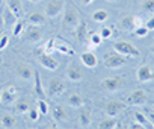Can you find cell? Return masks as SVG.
I'll return each instance as SVG.
<instances>
[{
  "mask_svg": "<svg viewBox=\"0 0 154 129\" xmlns=\"http://www.w3.org/2000/svg\"><path fill=\"white\" fill-rule=\"evenodd\" d=\"M145 115H146V118H148V121H149L151 127H154V111H146V112H145Z\"/></svg>",
  "mask_w": 154,
  "mask_h": 129,
  "instance_id": "ab89813d",
  "label": "cell"
},
{
  "mask_svg": "<svg viewBox=\"0 0 154 129\" xmlns=\"http://www.w3.org/2000/svg\"><path fill=\"white\" fill-rule=\"evenodd\" d=\"M24 27H26V21L23 18H17L15 23H14V27H12V35L14 37H20L23 34Z\"/></svg>",
  "mask_w": 154,
  "mask_h": 129,
  "instance_id": "d4e9b609",
  "label": "cell"
},
{
  "mask_svg": "<svg viewBox=\"0 0 154 129\" xmlns=\"http://www.w3.org/2000/svg\"><path fill=\"white\" fill-rule=\"evenodd\" d=\"M136 76H137L139 82H149V81L154 79V70L151 69V66H142L137 70Z\"/></svg>",
  "mask_w": 154,
  "mask_h": 129,
  "instance_id": "4fadbf2b",
  "label": "cell"
},
{
  "mask_svg": "<svg viewBox=\"0 0 154 129\" xmlns=\"http://www.w3.org/2000/svg\"><path fill=\"white\" fill-rule=\"evenodd\" d=\"M30 2H39V0H30Z\"/></svg>",
  "mask_w": 154,
  "mask_h": 129,
  "instance_id": "c3c4849f",
  "label": "cell"
},
{
  "mask_svg": "<svg viewBox=\"0 0 154 129\" xmlns=\"http://www.w3.org/2000/svg\"><path fill=\"white\" fill-rule=\"evenodd\" d=\"M127 59H128L127 56H124V55L116 52V53H109L106 56L104 64H106L107 69H119V67H122V66L127 64Z\"/></svg>",
  "mask_w": 154,
  "mask_h": 129,
  "instance_id": "3957f363",
  "label": "cell"
},
{
  "mask_svg": "<svg viewBox=\"0 0 154 129\" xmlns=\"http://www.w3.org/2000/svg\"><path fill=\"white\" fill-rule=\"evenodd\" d=\"M30 109V103L27 99H20V100H15V112L18 114H24V112H29Z\"/></svg>",
  "mask_w": 154,
  "mask_h": 129,
  "instance_id": "44dd1931",
  "label": "cell"
},
{
  "mask_svg": "<svg viewBox=\"0 0 154 129\" xmlns=\"http://www.w3.org/2000/svg\"><path fill=\"white\" fill-rule=\"evenodd\" d=\"M27 21H29V24H32V26H42V24L45 23V17H44V14H41V12H32V14H29Z\"/></svg>",
  "mask_w": 154,
  "mask_h": 129,
  "instance_id": "ffe728a7",
  "label": "cell"
},
{
  "mask_svg": "<svg viewBox=\"0 0 154 129\" xmlns=\"http://www.w3.org/2000/svg\"><path fill=\"white\" fill-rule=\"evenodd\" d=\"M113 49H115L118 53H121V55H124V56H127V58H136V56L140 55V52H139L133 44H130L128 41H118V43L113 44Z\"/></svg>",
  "mask_w": 154,
  "mask_h": 129,
  "instance_id": "7a4b0ae2",
  "label": "cell"
},
{
  "mask_svg": "<svg viewBox=\"0 0 154 129\" xmlns=\"http://www.w3.org/2000/svg\"><path fill=\"white\" fill-rule=\"evenodd\" d=\"M134 121L140 123L143 127H151V124H149V121H148L145 112H134Z\"/></svg>",
  "mask_w": 154,
  "mask_h": 129,
  "instance_id": "f1b7e54d",
  "label": "cell"
},
{
  "mask_svg": "<svg viewBox=\"0 0 154 129\" xmlns=\"http://www.w3.org/2000/svg\"><path fill=\"white\" fill-rule=\"evenodd\" d=\"M63 0H48V3L45 5V17L48 18H54L60 14L62 8H63Z\"/></svg>",
  "mask_w": 154,
  "mask_h": 129,
  "instance_id": "52a82bcc",
  "label": "cell"
},
{
  "mask_svg": "<svg viewBox=\"0 0 154 129\" xmlns=\"http://www.w3.org/2000/svg\"><path fill=\"white\" fill-rule=\"evenodd\" d=\"M8 44H9V37L8 35H2V37H0V50H3Z\"/></svg>",
  "mask_w": 154,
  "mask_h": 129,
  "instance_id": "74e56055",
  "label": "cell"
},
{
  "mask_svg": "<svg viewBox=\"0 0 154 129\" xmlns=\"http://www.w3.org/2000/svg\"><path fill=\"white\" fill-rule=\"evenodd\" d=\"M125 109V103L119 102V100H110L106 105V114L109 117H116L119 112H122Z\"/></svg>",
  "mask_w": 154,
  "mask_h": 129,
  "instance_id": "7c38bea8",
  "label": "cell"
},
{
  "mask_svg": "<svg viewBox=\"0 0 154 129\" xmlns=\"http://www.w3.org/2000/svg\"><path fill=\"white\" fill-rule=\"evenodd\" d=\"M148 102V96L143 90H134L131 94H128L127 100H125V105H130V106H140V105H145Z\"/></svg>",
  "mask_w": 154,
  "mask_h": 129,
  "instance_id": "277c9868",
  "label": "cell"
},
{
  "mask_svg": "<svg viewBox=\"0 0 154 129\" xmlns=\"http://www.w3.org/2000/svg\"><path fill=\"white\" fill-rule=\"evenodd\" d=\"M44 53H51L53 50H54V38H50L48 41H47V44L44 46Z\"/></svg>",
  "mask_w": 154,
  "mask_h": 129,
  "instance_id": "e575fe53",
  "label": "cell"
},
{
  "mask_svg": "<svg viewBox=\"0 0 154 129\" xmlns=\"http://www.w3.org/2000/svg\"><path fill=\"white\" fill-rule=\"evenodd\" d=\"M26 41H30V43H38V41H41L42 40V31L39 29V26H32L30 24V27L27 29V32H26Z\"/></svg>",
  "mask_w": 154,
  "mask_h": 129,
  "instance_id": "9a60e30c",
  "label": "cell"
},
{
  "mask_svg": "<svg viewBox=\"0 0 154 129\" xmlns=\"http://www.w3.org/2000/svg\"><path fill=\"white\" fill-rule=\"evenodd\" d=\"M101 87H103L104 90L110 91V93H113V91H119V90L124 87V81H122L121 78H107L106 81H103Z\"/></svg>",
  "mask_w": 154,
  "mask_h": 129,
  "instance_id": "30bf717a",
  "label": "cell"
},
{
  "mask_svg": "<svg viewBox=\"0 0 154 129\" xmlns=\"http://www.w3.org/2000/svg\"><path fill=\"white\" fill-rule=\"evenodd\" d=\"M74 35H75V40L79 41V43H85V41H86V37H88V26H86L85 21H80L79 24L75 26Z\"/></svg>",
  "mask_w": 154,
  "mask_h": 129,
  "instance_id": "e0dca14e",
  "label": "cell"
},
{
  "mask_svg": "<svg viewBox=\"0 0 154 129\" xmlns=\"http://www.w3.org/2000/svg\"><path fill=\"white\" fill-rule=\"evenodd\" d=\"M80 61H82V64L85 67H88V69H95L97 66H98V58H97V55L94 53V52H83V53H80Z\"/></svg>",
  "mask_w": 154,
  "mask_h": 129,
  "instance_id": "8fae6325",
  "label": "cell"
},
{
  "mask_svg": "<svg viewBox=\"0 0 154 129\" xmlns=\"http://www.w3.org/2000/svg\"><path fill=\"white\" fill-rule=\"evenodd\" d=\"M0 103H2V100H0Z\"/></svg>",
  "mask_w": 154,
  "mask_h": 129,
  "instance_id": "f907efd6",
  "label": "cell"
},
{
  "mask_svg": "<svg viewBox=\"0 0 154 129\" xmlns=\"http://www.w3.org/2000/svg\"><path fill=\"white\" fill-rule=\"evenodd\" d=\"M36 108H38V111H39V114H48V105H47V102L44 100V99H39L38 102H36Z\"/></svg>",
  "mask_w": 154,
  "mask_h": 129,
  "instance_id": "1f68e13d",
  "label": "cell"
},
{
  "mask_svg": "<svg viewBox=\"0 0 154 129\" xmlns=\"http://www.w3.org/2000/svg\"><path fill=\"white\" fill-rule=\"evenodd\" d=\"M79 23H80V18H79L77 11L72 8H68L63 14V18H62V27L65 31H74Z\"/></svg>",
  "mask_w": 154,
  "mask_h": 129,
  "instance_id": "6da1fadb",
  "label": "cell"
},
{
  "mask_svg": "<svg viewBox=\"0 0 154 129\" xmlns=\"http://www.w3.org/2000/svg\"><path fill=\"white\" fill-rule=\"evenodd\" d=\"M133 32H134L136 37H140V38H143V37H146V35L149 34V31L145 27V24H143V26H139V27H136V29H133Z\"/></svg>",
  "mask_w": 154,
  "mask_h": 129,
  "instance_id": "d6a6232c",
  "label": "cell"
},
{
  "mask_svg": "<svg viewBox=\"0 0 154 129\" xmlns=\"http://www.w3.org/2000/svg\"><path fill=\"white\" fill-rule=\"evenodd\" d=\"M3 3H5V0H0V8L3 6Z\"/></svg>",
  "mask_w": 154,
  "mask_h": 129,
  "instance_id": "bcb514c9",
  "label": "cell"
},
{
  "mask_svg": "<svg viewBox=\"0 0 154 129\" xmlns=\"http://www.w3.org/2000/svg\"><path fill=\"white\" fill-rule=\"evenodd\" d=\"M51 114H53V118H54L56 121H63V120H66V111H65V108L60 106V105H56V106L53 108Z\"/></svg>",
  "mask_w": 154,
  "mask_h": 129,
  "instance_id": "7402d4cb",
  "label": "cell"
},
{
  "mask_svg": "<svg viewBox=\"0 0 154 129\" xmlns=\"http://www.w3.org/2000/svg\"><path fill=\"white\" fill-rule=\"evenodd\" d=\"M0 126L5 127V129L15 127L17 126V118L12 114H3L2 117H0Z\"/></svg>",
  "mask_w": 154,
  "mask_h": 129,
  "instance_id": "d6986e66",
  "label": "cell"
},
{
  "mask_svg": "<svg viewBox=\"0 0 154 129\" xmlns=\"http://www.w3.org/2000/svg\"><path fill=\"white\" fill-rule=\"evenodd\" d=\"M133 24H134V29L139 27V26H143V20H142V17L133 15Z\"/></svg>",
  "mask_w": 154,
  "mask_h": 129,
  "instance_id": "f35d334b",
  "label": "cell"
},
{
  "mask_svg": "<svg viewBox=\"0 0 154 129\" xmlns=\"http://www.w3.org/2000/svg\"><path fill=\"white\" fill-rule=\"evenodd\" d=\"M151 52H152V55H154V46H152V47H151Z\"/></svg>",
  "mask_w": 154,
  "mask_h": 129,
  "instance_id": "7dc6e473",
  "label": "cell"
},
{
  "mask_svg": "<svg viewBox=\"0 0 154 129\" xmlns=\"http://www.w3.org/2000/svg\"><path fill=\"white\" fill-rule=\"evenodd\" d=\"M33 79H35V94L39 97V99H44V88H42V84H41V76L38 72L33 73Z\"/></svg>",
  "mask_w": 154,
  "mask_h": 129,
  "instance_id": "cb8c5ba5",
  "label": "cell"
},
{
  "mask_svg": "<svg viewBox=\"0 0 154 129\" xmlns=\"http://www.w3.org/2000/svg\"><path fill=\"white\" fill-rule=\"evenodd\" d=\"M121 26H122L124 29H127V31H133V29H134V24H133V15H130V17H124L122 21H121Z\"/></svg>",
  "mask_w": 154,
  "mask_h": 129,
  "instance_id": "4dcf8cb0",
  "label": "cell"
},
{
  "mask_svg": "<svg viewBox=\"0 0 154 129\" xmlns=\"http://www.w3.org/2000/svg\"><path fill=\"white\" fill-rule=\"evenodd\" d=\"M98 34L101 35V38H103V40H107V38H110V37H112L113 31H112V27H106V26H104V27H101V29H100V32H98Z\"/></svg>",
  "mask_w": 154,
  "mask_h": 129,
  "instance_id": "836d02e7",
  "label": "cell"
},
{
  "mask_svg": "<svg viewBox=\"0 0 154 129\" xmlns=\"http://www.w3.org/2000/svg\"><path fill=\"white\" fill-rule=\"evenodd\" d=\"M107 18H109V14L104 9H97V11L92 12V20L97 21V23H104Z\"/></svg>",
  "mask_w": 154,
  "mask_h": 129,
  "instance_id": "4316f807",
  "label": "cell"
},
{
  "mask_svg": "<svg viewBox=\"0 0 154 129\" xmlns=\"http://www.w3.org/2000/svg\"><path fill=\"white\" fill-rule=\"evenodd\" d=\"M8 9L11 11V14L15 18H21L23 14H24V8H23V3L20 2V0H9L8 2Z\"/></svg>",
  "mask_w": 154,
  "mask_h": 129,
  "instance_id": "2e32d148",
  "label": "cell"
},
{
  "mask_svg": "<svg viewBox=\"0 0 154 129\" xmlns=\"http://www.w3.org/2000/svg\"><path fill=\"white\" fill-rule=\"evenodd\" d=\"M66 78L72 82H79L83 79V72L80 70V67L75 62H69L68 69H66Z\"/></svg>",
  "mask_w": 154,
  "mask_h": 129,
  "instance_id": "9c48e42d",
  "label": "cell"
},
{
  "mask_svg": "<svg viewBox=\"0 0 154 129\" xmlns=\"http://www.w3.org/2000/svg\"><path fill=\"white\" fill-rule=\"evenodd\" d=\"M38 59H39V62H41V66H42L44 69L50 70V72H56V70L59 69V62H57L51 55H48V53H41Z\"/></svg>",
  "mask_w": 154,
  "mask_h": 129,
  "instance_id": "ba28073f",
  "label": "cell"
},
{
  "mask_svg": "<svg viewBox=\"0 0 154 129\" xmlns=\"http://www.w3.org/2000/svg\"><path fill=\"white\" fill-rule=\"evenodd\" d=\"M140 6L145 14H154V0H143Z\"/></svg>",
  "mask_w": 154,
  "mask_h": 129,
  "instance_id": "f546056e",
  "label": "cell"
},
{
  "mask_svg": "<svg viewBox=\"0 0 154 129\" xmlns=\"http://www.w3.org/2000/svg\"><path fill=\"white\" fill-rule=\"evenodd\" d=\"M145 27H146L148 31H154V17H151V18L145 23Z\"/></svg>",
  "mask_w": 154,
  "mask_h": 129,
  "instance_id": "60d3db41",
  "label": "cell"
},
{
  "mask_svg": "<svg viewBox=\"0 0 154 129\" xmlns=\"http://www.w3.org/2000/svg\"><path fill=\"white\" fill-rule=\"evenodd\" d=\"M82 2H83V5H89V3L94 2V0H82Z\"/></svg>",
  "mask_w": 154,
  "mask_h": 129,
  "instance_id": "f6af8a7d",
  "label": "cell"
},
{
  "mask_svg": "<svg viewBox=\"0 0 154 129\" xmlns=\"http://www.w3.org/2000/svg\"><path fill=\"white\" fill-rule=\"evenodd\" d=\"M79 124L82 127H88L91 124V115H89V111L86 109H82L79 112Z\"/></svg>",
  "mask_w": 154,
  "mask_h": 129,
  "instance_id": "484cf974",
  "label": "cell"
},
{
  "mask_svg": "<svg viewBox=\"0 0 154 129\" xmlns=\"http://www.w3.org/2000/svg\"><path fill=\"white\" fill-rule=\"evenodd\" d=\"M109 2H113V0H109Z\"/></svg>",
  "mask_w": 154,
  "mask_h": 129,
  "instance_id": "681fc988",
  "label": "cell"
},
{
  "mask_svg": "<svg viewBox=\"0 0 154 129\" xmlns=\"http://www.w3.org/2000/svg\"><path fill=\"white\" fill-rule=\"evenodd\" d=\"M3 26H5V20H3L2 15H0V34H2V31H3Z\"/></svg>",
  "mask_w": 154,
  "mask_h": 129,
  "instance_id": "ee69618b",
  "label": "cell"
},
{
  "mask_svg": "<svg viewBox=\"0 0 154 129\" xmlns=\"http://www.w3.org/2000/svg\"><path fill=\"white\" fill-rule=\"evenodd\" d=\"M65 88H66V85H65V82H63L62 79H59V78H53V79L48 82L47 94H48L50 97H54V96L62 94V93L65 91Z\"/></svg>",
  "mask_w": 154,
  "mask_h": 129,
  "instance_id": "8992f818",
  "label": "cell"
},
{
  "mask_svg": "<svg viewBox=\"0 0 154 129\" xmlns=\"http://www.w3.org/2000/svg\"><path fill=\"white\" fill-rule=\"evenodd\" d=\"M18 97V88L14 85H8L3 88V91H0V100L5 105H11L17 100Z\"/></svg>",
  "mask_w": 154,
  "mask_h": 129,
  "instance_id": "5b68a950",
  "label": "cell"
},
{
  "mask_svg": "<svg viewBox=\"0 0 154 129\" xmlns=\"http://www.w3.org/2000/svg\"><path fill=\"white\" fill-rule=\"evenodd\" d=\"M130 127H131V129H143V126H142L140 123H137V121H134V123H133Z\"/></svg>",
  "mask_w": 154,
  "mask_h": 129,
  "instance_id": "b9f144b4",
  "label": "cell"
},
{
  "mask_svg": "<svg viewBox=\"0 0 154 129\" xmlns=\"http://www.w3.org/2000/svg\"><path fill=\"white\" fill-rule=\"evenodd\" d=\"M97 47H98V46H95V44H94V43H91V41H89V43H88V49H89V50H91V52H94V50H95V49H97Z\"/></svg>",
  "mask_w": 154,
  "mask_h": 129,
  "instance_id": "7bdbcfd3",
  "label": "cell"
},
{
  "mask_svg": "<svg viewBox=\"0 0 154 129\" xmlns=\"http://www.w3.org/2000/svg\"><path fill=\"white\" fill-rule=\"evenodd\" d=\"M101 41H103V38H101V35H100L98 32H94V34L91 35V43H94L95 46H100Z\"/></svg>",
  "mask_w": 154,
  "mask_h": 129,
  "instance_id": "d590c367",
  "label": "cell"
},
{
  "mask_svg": "<svg viewBox=\"0 0 154 129\" xmlns=\"http://www.w3.org/2000/svg\"><path fill=\"white\" fill-rule=\"evenodd\" d=\"M29 118L32 120V121H36L38 118H39V111H38V108L36 109H29Z\"/></svg>",
  "mask_w": 154,
  "mask_h": 129,
  "instance_id": "8d00e7d4",
  "label": "cell"
},
{
  "mask_svg": "<svg viewBox=\"0 0 154 129\" xmlns=\"http://www.w3.org/2000/svg\"><path fill=\"white\" fill-rule=\"evenodd\" d=\"M83 103H85L83 97L80 94H77V93H74L68 97V105L72 106V108H80V106H83Z\"/></svg>",
  "mask_w": 154,
  "mask_h": 129,
  "instance_id": "603a6c76",
  "label": "cell"
},
{
  "mask_svg": "<svg viewBox=\"0 0 154 129\" xmlns=\"http://www.w3.org/2000/svg\"><path fill=\"white\" fill-rule=\"evenodd\" d=\"M33 70L29 67V66H26V64H21V66H18V69H17V75L23 79V81H30L32 79V76H33Z\"/></svg>",
  "mask_w": 154,
  "mask_h": 129,
  "instance_id": "ac0fdd59",
  "label": "cell"
},
{
  "mask_svg": "<svg viewBox=\"0 0 154 129\" xmlns=\"http://www.w3.org/2000/svg\"><path fill=\"white\" fill-rule=\"evenodd\" d=\"M54 50L56 52H59L60 55H68V56H72L75 52H74V49L66 43V41H63V40H56L54 38Z\"/></svg>",
  "mask_w": 154,
  "mask_h": 129,
  "instance_id": "5bb4252c",
  "label": "cell"
},
{
  "mask_svg": "<svg viewBox=\"0 0 154 129\" xmlns=\"http://www.w3.org/2000/svg\"><path fill=\"white\" fill-rule=\"evenodd\" d=\"M98 127H100V129H115V127H118V121H116L113 117H110V118H107V120L100 121Z\"/></svg>",
  "mask_w": 154,
  "mask_h": 129,
  "instance_id": "83f0119b",
  "label": "cell"
}]
</instances>
